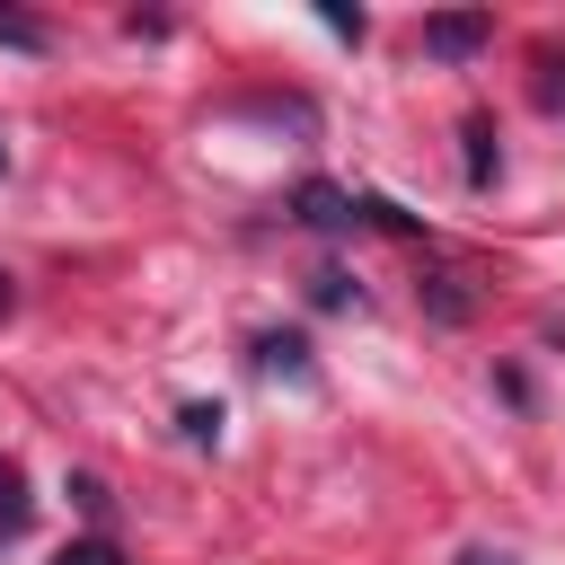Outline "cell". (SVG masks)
<instances>
[{
	"mask_svg": "<svg viewBox=\"0 0 565 565\" xmlns=\"http://www.w3.org/2000/svg\"><path fill=\"white\" fill-rule=\"evenodd\" d=\"M539 106H565V62H556V53L539 62Z\"/></svg>",
	"mask_w": 565,
	"mask_h": 565,
	"instance_id": "8fae6325",
	"label": "cell"
},
{
	"mask_svg": "<svg viewBox=\"0 0 565 565\" xmlns=\"http://www.w3.org/2000/svg\"><path fill=\"white\" fill-rule=\"evenodd\" d=\"M256 371L265 380H309V344L300 335H256Z\"/></svg>",
	"mask_w": 565,
	"mask_h": 565,
	"instance_id": "3957f363",
	"label": "cell"
},
{
	"mask_svg": "<svg viewBox=\"0 0 565 565\" xmlns=\"http://www.w3.org/2000/svg\"><path fill=\"white\" fill-rule=\"evenodd\" d=\"M486 35H494L486 9H441V18H424V53H433V62H468Z\"/></svg>",
	"mask_w": 565,
	"mask_h": 565,
	"instance_id": "6da1fadb",
	"label": "cell"
},
{
	"mask_svg": "<svg viewBox=\"0 0 565 565\" xmlns=\"http://www.w3.org/2000/svg\"><path fill=\"white\" fill-rule=\"evenodd\" d=\"M433 318H441V327H459V318H468V291H459V274H433Z\"/></svg>",
	"mask_w": 565,
	"mask_h": 565,
	"instance_id": "52a82bcc",
	"label": "cell"
},
{
	"mask_svg": "<svg viewBox=\"0 0 565 565\" xmlns=\"http://www.w3.org/2000/svg\"><path fill=\"white\" fill-rule=\"evenodd\" d=\"M300 221H309V230H362V203L309 177V185H300Z\"/></svg>",
	"mask_w": 565,
	"mask_h": 565,
	"instance_id": "7a4b0ae2",
	"label": "cell"
},
{
	"mask_svg": "<svg viewBox=\"0 0 565 565\" xmlns=\"http://www.w3.org/2000/svg\"><path fill=\"white\" fill-rule=\"evenodd\" d=\"M177 424H185V441H221V406H203V397H194Z\"/></svg>",
	"mask_w": 565,
	"mask_h": 565,
	"instance_id": "30bf717a",
	"label": "cell"
},
{
	"mask_svg": "<svg viewBox=\"0 0 565 565\" xmlns=\"http://www.w3.org/2000/svg\"><path fill=\"white\" fill-rule=\"evenodd\" d=\"M0 309H9V274H0Z\"/></svg>",
	"mask_w": 565,
	"mask_h": 565,
	"instance_id": "4fadbf2b",
	"label": "cell"
},
{
	"mask_svg": "<svg viewBox=\"0 0 565 565\" xmlns=\"http://www.w3.org/2000/svg\"><path fill=\"white\" fill-rule=\"evenodd\" d=\"M0 44H18V53H44V26H35L26 9H0Z\"/></svg>",
	"mask_w": 565,
	"mask_h": 565,
	"instance_id": "ba28073f",
	"label": "cell"
},
{
	"mask_svg": "<svg viewBox=\"0 0 565 565\" xmlns=\"http://www.w3.org/2000/svg\"><path fill=\"white\" fill-rule=\"evenodd\" d=\"M459 565H512V556H494V547H468V556H459Z\"/></svg>",
	"mask_w": 565,
	"mask_h": 565,
	"instance_id": "7c38bea8",
	"label": "cell"
},
{
	"mask_svg": "<svg viewBox=\"0 0 565 565\" xmlns=\"http://www.w3.org/2000/svg\"><path fill=\"white\" fill-rule=\"evenodd\" d=\"M503 150H494V115H468V185H494Z\"/></svg>",
	"mask_w": 565,
	"mask_h": 565,
	"instance_id": "277c9868",
	"label": "cell"
},
{
	"mask_svg": "<svg viewBox=\"0 0 565 565\" xmlns=\"http://www.w3.org/2000/svg\"><path fill=\"white\" fill-rule=\"evenodd\" d=\"M0 168H9V150H0Z\"/></svg>",
	"mask_w": 565,
	"mask_h": 565,
	"instance_id": "5bb4252c",
	"label": "cell"
},
{
	"mask_svg": "<svg viewBox=\"0 0 565 565\" xmlns=\"http://www.w3.org/2000/svg\"><path fill=\"white\" fill-rule=\"evenodd\" d=\"M309 300H318V309H353V282H344L335 265H318V274H309Z\"/></svg>",
	"mask_w": 565,
	"mask_h": 565,
	"instance_id": "8992f818",
	"label": "cell"
},
{
	"mask_svg": "<svg viewBox=\"0 0 565 565\" xmlns=\"http://www.w3.org/2000/svg\"><path fill=\"white\" fill-rule=\"evenodd\" d=\"M26 512H35V494H26V477L0 459V539H18V530H26Z\"/></svg>",
	"mask_w": 565,
	"mask_h": 565,
	"instance_id": "5b68a950",
	"label": "cell"
},
{
	"mask_svg": "<svg viewBox=\"0 0 565 565\" xmlns=\"http://www.w3.org/2000/svg\"><path fill=\"white\" fill-rule=\"evenodd\" d=\"M53 565H124V547H115V539H71Z\"/></svg>",
	"mask_w": 565,
	"mask_h": 565,
	"instance_id": "9c48e42d",
	"label": "cell"
}]
</instances>
